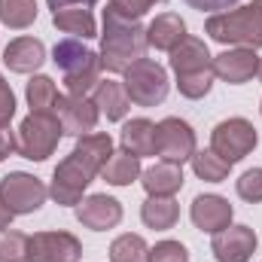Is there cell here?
Masks as SVG:
<instances>
[{
  "instance_id": "d590c367",
  "label": "cell",
  "mask_w": 262,
  "mask_h": 262,
  "mask_svg": "<svg viewBox=\"0 0 262 262\" xmlns=\"http://www.w3.org/2000/svg\"><path fill=\"white\" fill-rule=\"evenodd\" d=\"M183 3L192 6V9H201V12H220V9H229L241 0H183Z\"/></svg>"
},
{
  "instance_id": "6da1fadb",
  "label": "cell",
  "mask_w": 262,
  "mask_h": 262,
  "mask_svg": "<svg viewBox=\"0 0 262 262\" xmlns=\"http://www.w3.org/2000/svg\"><path fill=\"white\" fill-rule=\"evenodd\" d=\"M146 28L137 21L119 18L116 12H104V34H101V67L110 73H125L134 61L146 55Z\"/></svg>"
},
{
  "instance_id": "9c48e42d",
  "label": "cell",
  "mask_w": 262,
  "mask_h": 262,
  "mask_svg": "<svg viewBox=\"0 0 262 262\" xmlns=\"http://www.w3.org/2000/svg\"><path fill=\"white\" fill-rule=\"evenodd\" d=\"M46 195H49V189L34 174L12 171V174H6L0 180V198L6 201V207L12 213H34V210H40Z\"/></svg>"
},
{
  "instance_id": "f546056e",
  "label": "cell",
  "mask_w": 262,
  "mask_h": 262,
  "mask_svg": "<svg viewBox=\"0 0 262 262\" xmlns=\"http://www.w3.org/2000/svg\"><path fill=\"white\" fill-rule=\"evenodd\" d=\"M146 241L140 235H119L110 244V262H146Z\"/></svg>"
},
{
  "instance_id": "ab89813d",
  "label": "cell",
  "mask_w": 262,
  "mask_h": 262,
  "mask_svg": "<svg viewBox=\"0 0 262 262\" xmlns=\"http://www.w3.org/2000/svg\"><path fill=\"white\" fill-rule=\"evenodd\" d=\"M256 76H259V79H262V61H259V70H256Z\"/></svg>"
},
{
  "instance_id": "30bf717a",
  "label": "cell",
  "mask_w": 262,
  "mask_h": 262,
  "mask_svg": "<svg viewBox=\"0 0 262 262\" xmlns=\"http://www.w3.org/2000/svg\"><path fill=\"white\" fill-rule=\"evenodd\" d=\"M82 244L70 232H37L31 235V262H79Z\"/></svg>"
},
{
  "instance_id": "44dd1931",
  "label": "cell",
  "mask_w": 262,
  "mask_h": 262,
  "mask_svg": "<svg viewBox=\"0 0 262 262\" xmlns=\"http://www.w3.org/2000/svg\"><path fill=\"white\" fill-rule=\"evenodd\" d=\"M52 25L58 31H64L70 37H82V40H92L98 34L95 28V15L89 6H67V9H55L52 12Z\"/></svg>"
},
{
  "instance_id": "ac0fdd59",
  "label": "cell",
  "mask_w": 262,
  "mask_h": 262,
  "mask_svg": "<svg viewBox=\"0 0 262 262\" xmlns=\"http://www.w3.org/2000/svg\"><path fill=\"white\" fill-rule=\"evenodd\" d=\"M183 37H186V25H183V18L174 15V12L156 15V18L149 21V28H146V43L156 46V49H162V52H171Z\"/></svg>"
},
{
  "instance_id": "3957f363",
  "label": "cell",
  "mask_w": 262,
  "mask_h": 262,
  "mask_svg": "<svg viewBox=\"0 0 262 262\" xmlns=\"http://www.w3.org/2000/svg\"><path fill=\"white\" fill-rule=\"evenodd\" d=\"M204 31L216 43H235L244 49H259L262 46V0H253L250 6L216 12L207 18Z\"/></svg>"
},
{
  "instance_id": "4316f807",
  "label": "cell",
  "mask_w": 262,
  "mask_h": 262,
  "mask_svg": "<svg viewBox=\"0 0 262 262\" xmlns=\"http://www.w3.org/2000/svg\"><path fill=\"white\" fill-rule=\"evenodd\" d=\"M37 18V0H0V21L6 28H28Z\"/></svg>"
},
{
  "instance_id": "603a6c76",
  "label": "cell",
  "mask_w": 262,
  "mask_h": 262,
  "mask_svg": "<svg viewBox=\"0 0 262 262\" xmlns=\"http://www.w3.org/2000/svg\"><path fill=\"white\" fill-rule=\"evenodd\" d=\"M122 149L131 156H156V125L149 119H131L122 125Z\"/></svg>"
},
{
  "instance_id": "8d00e7d4",
  "label": "cell",
  "mask_w": 262,
  "mask_h": 262,
  "mask_svg": "<svg viewBox=\"0 0 262 262\" xmlns=\"http://www.w3.org/2000/svg\"><path fill=\"white\" fill-rule=\"evenodd\" d=\"M15 149V134L9 131V125H0V162Z\"/></svg>"
},
{
  "instance_id": "2e32d148",
  "label": "cell",
  "mask_w": 262,
  "mask_h": 262,
  "mask_svg": "<svg viewBox=\"0 0 262 262\" xmlns=\"http://www.w3.org/2000/svg\"><path fill=\"white\" fill-rule=\"evenodd\" d=\"M43 61H46V46L34 37H15L3 49V64L12 73H34Z\"/></svg>"
},
{
  "instance_id": "484cf974",
  "label": "cell",
  "mask_w": 262,
  "mask_h": 262,
  "mask_svg": "<svg viewBox=\"0 0 262 262\" xmlns=\"http://www.w3.org/2000/svg\"><path fill=\"white\" fill-rule=\"evenodd\" d=\"M76 152H82L98 171H104V165L113 156V140H110V134H82V137H76Z\"/></svg>"
},
{
  "instance_id": "ffe728a7",
  "label": "cell",
  "mask_w": 262,
  "mask_h": 262,
  "mask_svg": "<svg viewBox=\"0 0 262 262\" xmlns=\"http://www.w3.org/2000/svg\"><path fill=\"white\" fill-rule=\"evenodd\" d=\"M92 101H95V107H98L107 119H113V122L125 119V113H128V107H131V98H128V92H125V85H122V82H113V79L98 82Z\"/></svg>"
},
{
  "instance_id": "f35d334b",
  "label": "cell",
  "mask_w": 262,
  "mask_h": 262,
  "mask_svg": "<svg viewBox=\"0 0 262 262\" xmlns=\"http://www.w3.org/2000/svg\"><path fill=\"white\" fill-rule=\"evenodd\" d=\"M12 216H15V213H12V210L6 207V201L0 198V232H3V229H9V223H12Z\"/></svg>"
},
{
  "instance_id": "d6986e66",
  "label": "cell",
  "mask_w": 262,
  "mask_h": 262,
  "mask_svg": "<svg viewBox=\"0 0 262 262\" xmlns=\"http://www.w3.org/2000/svg\"><path fill=\"white\" fill-rule=\"evenodd\" d=\"M140 183L149 195H174L183 189V171L180 165H171V162H159L146 171H140Z\"/></svg>"
},
{
  "instance_id": "f1b7e54d",
  "label": "cell",
  "mask_w": 262,
  "mask_h": 262,
  "mask_svg": "<svg viewBox=\"0 0 262 262\" xmlns=\"http://www.w3.org/2000/svg\"><path fill=\"white\" fill-rule=\"evenodd\" d=\"M0 262H31V235L25 232H0Z\"/></svg>"
},
{
  "instance_id": "4fadbf2b",
  "label": "cell",
  "mask_w": 262,
  "mask_h": 262,
  "mask_svg": "<svg viewBox=\"0 0 262 262\" xmlns=\"http://www.w3.org/2000/svg\"><path fill=\"white\" fill-rule=\"evenodd\" d=\"M256 70H259V55H256L253 49H244V46L226 49L223 55L213 58V73H216L220 79L232 82V85H241V82L253 79Z\"/></svg>"
},
{
  "instance_id": "cb8c5ba5",
  "label": "cell",
  "mask_w": 262,
  "mask_h": 262,
  "mask_svg": "<svg viewBox=\"0 0 262 262\" xmlns=\"http://www.w3.org/2000/svg\"><path fill=\"white\" fill-rule=\"evenodd\" d=\"M101 174H104V180H107L110 186H128L131 180L140 177V159L131 156V152H125V149H119V152L110 156V162L104 165Z\"/></svg>"
},
{
  "instance_id": "5b68a950",
  "label": "cell",
  "mask_w": 262,
  "mask_h": 262,
  "mask_svg": "<svg viewBox=\"0 0 262 262\" xmlns=\"http://www.w3.org/2000/svg\"><path fill=\"white\" fill-rule=\"evenodd\" d=\"M95 174H101L82 152H70L64 162H58L55 174H52V186L49 195L55 198V204H79L82 192L89 189V183L95 180Z\"/></svg>"
},
{
  "instance_id": "7402d4cb",
  "label": "cell",
  "mask_w": 262,
  "mask_h": 262,
  "mask_svg": "<svg viewBox=\"0 0 262 262\" xmlns=\"http://www.w3.org/2000/svg\"><path fill=\"white\" fill-rule=\"evenodd\" d=\"M140 220L149 229L165 232V229H174V223L180 220V207H177L174 195H149L140 207Z\"/></svg>"
},
{
  "instance_id": "1f68e13d",
  "label": "cell",
  "mask_w": 262,
  "mask_h": 262,
  "mask_svg": "<svg viewBox=\"0 0 262 262\" xmlns=\"http://www.w3.org/2000/svg\"><path fill=\"white\" fill-rule=\"evenodd\" d=\"M146 262H189V250L180 241H159L146 253Z\"/></svg>"
},
{
  "instance_id": "60d3db41",
  "label": "cell",
  "mask_w": 262,
  "mask_h": 262,
  "mask_svg": "<svg viewBox=\"0 0 262 262\" xmlns=\"http://www.w3.org/2000/svg\"><path fill=\"white\" fill-rule=\"evenodd\" d=\"M259 110H262V107H259Z\"/></svg>"
},
{
  "instance_id": "8fae6325",
  "label": "cell",
  "mask_w": 262,
  "mask_h": 262,
  "mask_svg": "<svg viewBox=\"0 0 262 262\" xmlns=\"http://www.w3.org/2000/svg\"><path fill=\"white\" fill-rule=\"evenodd\" d=\"M98 107L95 101L89 98H79V95H67V98H58L55 104V116L61 122L64 134L70 137H82V134H92L95 125H98Z\"/></svg>"
},
{
  "instance_id": "74e56055",
  "label": "cell",
  "mask_w": 262,
  "mask_h": 262,
  "mask_svg": "<svg viewBox=\"0 0 262 262\" xmlns=\"http://www.w3.org/2000/svg\"><path fill=\"white\" fill-rule=\"evenodd\" d=\"M46 3L55 12V9H67V6H95L98 0H46Z\"/></svg>"
},
{
  "instance_id": "9a60e30c",
  "label": "cell",
  "mask_w": 262,
  "mask_h": 262,
  "mask_svg": "<svg viewBox=\"0 0 262 262\" xmlns=\"http://www.w3.org/2000/svg\"><path fill=\"white\" fill-rule=\"evenodd\" d=\"M189 216H192L195 229L216 235V232L229 229V223H232V204L220 195H198L195 201H192Z\"/></svg>"
},
{
  "instance_id": "4dcf8cb0",
  "label": "cell",
  "mask_w": 262,
  "mask_h": 262,
  "mask_svg": "<svg viewBox=\"0 0 262 262\" xmlns=\"http://www.w3.org/2000/svg\"><path fill=\"white\" fill-rule=\"evenodd\" d=\"M213 76H216L213 67H210V70H198V73H183V76H177V89H180L183 98L198 101V98H204V95L210 92Z\"/></svg>"
},
{
  "instance_id": "5bb4252c",
  "label": "cell",
  "mask_w": 262,
  "mask_h": 262,
  "mask_svg": "<svg viewBox=\"0 0 262 262\" xmlns=\"http://www.w3.org/2000/svg\"><path fill=\"white\" fill-rule=\"evenodd\" d=\"M76 220H79L85 229L104 232V229L119 226V220H122V204L110 195H89L85 201L76 204Z\"/></svg>"
},
{
  "instance_id": "d4e9b609",
  "label": "cell",
  "mask_w": 262,
  "mask_h": 262,
  "mask_svg": "<svg viewBox=\"0 0 262 262\" xmlns=\"http://www.w3.org/2000/svg\"><path fill=\"white\" fill-rule=\"evenodd\" d=\"M28 104H31V113H52L55 110V104H58V89H55V82L49 79V76H34L31 82H28Z\"/></svg>"
},
{
  "instance_id": "d6a6232c",
  "label": "cell",
  "mask_w": 262,
  "mask_h": 262,
  "mask_svg": "<svg viewBox=\"0 0 262 262\" xmlns=\"http://www.w3.org/2000/svg\"><path fill=\"white\" fill-rule=\"evenodd\" d=\"M238 195L250 204H259L262 201V168H250L241 174L238 180Z\"/></svg>"
},
{
  "instance_id": "52a82bcc",
  "label": "cell",
  "mask_w": 262,
  "mask_h": 262,
  "mask_svg": "<svg viewBox=\"0 0 262 262\" xmlns=\"http://www.w3.org/2000/svg\"><path fill=\"white\" fill-rule=\"evenodd\" d=\"M256 140H259L256 137V128L247 119H241V116L226 119V122H220L216 128L210 131V149L220 159H226L229 165H235L244 156H250L253 146H256Z\"/></svg>"
},
{
  "instance_id": "8992f818",
  "label": "cell",
  "mask_w": 262,
  "mask_h": 262,
  "mask_svg": "<svg viewBox=\"0 0 262 262\" xmlns=\"http://www.w3.org/2000/svg\"><path fill=\"white\" fill-rule=\"evenodd\" d=\"M125 92L134 104L140 107H156L168 98V73L165 67L156 64L152 58H140L125 70Z\"/></svg>"
},
{
  "instance_id": "7c38bea8",
  "label": "cell",
  "mask_w": 262,
  "mask_h": 262,
  "mask_svg": "<svg viewBox=\"0 0 262 262\" xmlns=\"http://www.w3.org/2000/svg\"><path fill=\"white\" fill-rule=\"evenodd\" d=\"M210 250L216 262H247L256 250V232L250 226H229L213 235Z\"/></svg>"
},
{
  "instance_id": "836d02e7",
  "label": "cell",
  "mask_w": 262,
  "mask_h": 262,
  "mask_svg": "<svg viewBox=\"0 0 262 262\" xmlns=\"http://www.w3.org/2000/svg\"><path fill=\"white\" fill-rule=\"evenodd\" d=\"M152 3H159V0H110V12H116L119 18H128V21H137Z\"/></svg>"
},
{
  "instance_id": "277c9868",
  "label": "cell",
  "mask_w": 262,
  "mask_h": 262,
  "mask_svg": "<svg viewBox=\"0 0 262 262\" xmlns=\"http://www.w3.org/2000/svg\"><path fill=\"white\" fill-rule=\"evenodd\" d=\"M61 134H64V128H61L58 116H52V113H31L18 125L15 149H18V156H25L31 162H46L55 152Z\"/></svg>"
},
{
  "instance_id": "ba28073f",
  "label": "cell",
  "mask_w": 262,
  "mask_h": 262,
  "mask_svg": "<svg viewBox=\"0 0 262 262\" xmlns=\"http://www.w3.org/2000/svg\"><path fill=\"white\" fill-rule=\"evenodd\" d=\"M156 156L171 165H183L195 156V131L189 122L168 116L156 125Z\"/></svg>"
},
{
  "instance_id": "83f0119b",
  "label": "cell",
  "mask_w": 262,
  "mask_h": 262,
  "mask_svg": "<svg viewBox=\"0 0 262 262\" xmlns=\"http://www.w3.org/2000/svg\"><path fill=\"white\" fill-rule=\"evenodd\" d=\"M229 168L232 165L226 159H220L213 149H201V152L195 149V156H192V171L207 183H223L229 177Z\"/></svg>"
},
{
  "instance_id": "e0dca14e",
  "label": "cell",
  "mask_w": 262,
  "mask_h": 262,
  "mask_svg": "<svg viewBox=\"0 0 262 262\" xmlns=\"http://www.w3.org/2000/svg\"><path fill=\"white\" fill-rule=\"evenodd\" d=\"M171 67L177 76L183 73H198V70H210L213 67V58L207 52V46L195 40V37H183L174 49H171Z\"/></svg>"
},
{
  "instance_id": "e575fe53",
  "label": "cell",
  "mask_w": 262,
  "mask_h": 262,
  "mask_svg": "<svg viewBox=\"0 0 262 262\" xmlns=\"http://www.w3.org/2000/svg\"><path fill=\"white\" fill-rule=\"evenodd\" d=\"M12 116H15V95H12L9 82L0 76V125H9Z\"/></svg>"
},
{
  "instance_id": "7a4b0ae2",
  "label": "cell",
  "mask_w": 262,
  "mask_h": 262,
  "mask_svg": "<svg viewBox=\"0 0 262 262\" xmlns=\"http://www.w3.org/2000/svg\"><path fill=\"white\" fill-rule=\"evenodd\" d=\"M52 61L64 70L67 95L85 98V95L95 92V85L101 82V55H95L92 49H85L76 37H67L61 43H55Z\"/></svg>"
}]
</instances>
